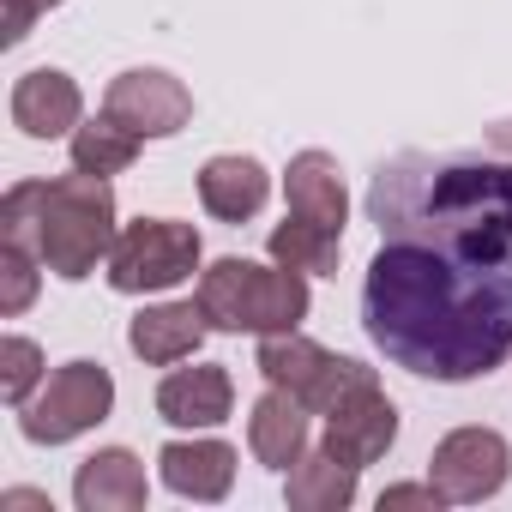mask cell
Instances as JSON below:
<instances>
[{
	"mask_svg": "<svg viewBox=\"0 0 512 512\" xmlns=\"http://www.w3.org/2000/svg\"><path fill=\"white\" fill-rule=\"evenodd\" d=\"M362 326L416 380H482L512 356V272L446 260L422 241H386L362 278Z\"/></svg>",
	"mask_w": 512,
	"mask_h": 512,
	"instance_id": "cell-1",
	"label": "cell"
},
{
	"mask_svg": "<svg viewBox=\"0 0 512 512\" xmlns=\"http://www.w3.org/2000/svg\"><path fill=\"white\" fill-rule=\"evenodd\" d=\"M368 223L386 241H422L446 260L512 272V157L398 151L368 181Z\"/></svg>",
	"mask_w": 512,
	"mask_h": 512,
	"instance_id": "cell-2",
	"label": "cell"
},
{
	"mask_svg": "<svg viewBox=\"0 0 512 512\" xmlns=\"http://www.w3.org/2000/svg\"><path fill=\"white\" fill-rule=\"evenodd\" d=\"M115 193H109V175H55V181H19L0 199V241H19L31 247L37 260L79 284L91 278L109 247H115Z\"/></svg>",
	"mask_w": 512,
	"mask_h": 512,
	"instance_id": "cell-3",
	"label": "cell"
},
{
	"mask_svg": "<svg viewBox=\"0 0 512 512\" xmlns=\"http://www.w3.org/2000/svg\"><path fill=\"white\" fill-rule=\"evenodd\" d=\"M199 308L217 332H296L308 320V272L253 266V260H211L199 272Z\"/></svg>",
	"mask_w": 512,
	"mask_h": 512,
	"instance_id": "cell-4",
	"label": "cell"
},
{
	"mask_svg": "<svg viewBox=\"0 0 512 512\" xmlns=\"http://www.w3.org/2000/svg\"><path fill=\"white\" fill-rule=\"evenodd\" d=\"M199 229L193 223H175V217H139L115 235L109 247V290L115 296H157V290H175L199 272Z\"/></svg>",
	"mask_w": 512,
	"mask_h": 512,
	"instance_id": "cell-5",
	"label": "cell"
},
{
	"mask_svg": "<svg viewBox=\"0 0 512 512\" xmlns=\"http://www.w3.org/2000/svg\"><path fill=\"white\" fill-rule=\"evenodd\" d=\"M253 368L266 374V386L296 392L314 416H326V410H332L338 398H350L356 386L380 380L368 362H356V356H332V350L314 344L302 326H296V332H266V338H260V356H253Z\"/></svg>",
	"mask_w": 512,
	"mask_h": 512,
	"instance_id": "cell-6",
	"label": "cell"
},
{
	"mask_svg": "<svg viewBox=\"0 0 512 512\" xmlns=\"http://www.w3.org/2000/svg\"><path fill=\"white\" fill-rule=\"evenodd\" d=\"M109 410H115V374L103 362H67L19 410V434L31 446H67V440L91 434L97 422H109Z\"/></svg>",
	"mask_w": 512,
	"mask_h": 512,
	"instance_id": "cell-7",
	"label": "cell"
},
{
	"mask_svg": "<svg viewBox=\"0 0 512 512\" xmlns=\"http://www.w3.org/2000/svg\"><path fill=\"white\" fill-rule=\"evenodd\" d=\"M506 476H512V446L494 428H452L428 458V482L440 488L446 506H476L500 494Z\"/></svg>",
	"mask_w": 512,
	"mask_h": 512,
	"instance_id": "cell-8",
	"label": "cell"
},
{
	"mask_svg": "<svg viewBox=\"0 0 512 512\" xmlns=\"http://www.w3.org/2000/svg\"><path fill=\"white\" fill-rule=\"evenodd\" d=\"M103 109L115 121H127L139 139H175L193 121V91L163 67H127L121 79H109Z\"/></svg>",
	"mask_w": 512,
	"mask_h": 512,
	"instance_id": "cell-9",
	"label": "cell"
},
{
	"mask_svg": "<svg viewBox=\"0 0 512 512\" xmlns=\"http://www.w3.org/2000/svg\"><path fill=\"white\" fill-rule=\"evenodd\" d=\"M392 440H398V404L380 392V380L356 386L350 398H338V404L326 410V440H320V446H332V452L350 458L356 470L380 464V458L392 452Z\"/></svg>",
	"mask_w": 512,
	"mask_h": 512,
	"instance_id": "cell-10",
	"label": "cell"
},
{
	"mask_svg": "<svg viewBox=\"0 0 512 512\" xmlns=\"http://www.w3.org/2000/svg\"><path fill=\"white\" fill-rule=\"evenodd\" d=\"M7 109H13V127H19L25 139H61V133H73V127L85 121V97H79L73 73H61V67H31V73H19Z\"/></svg>",
	"mask_w": 512,
	"mask_h": 512,
	"instance_id": "cell-11",
	"label": "cell"
},
{
	"mask_svg": "<svg viewBox=\"0 0 512 512\" xmlns=\"http://www.w3.org/2000/svg\"><path fill=\"white\" fill-rule=\"evenodd\" d=\"M205 332H211V320H205L199 296H193V302H157V308H139V314H133L127 350H133L139 362H151V368H175V362L199 356Z\"/></svg>",
	"mask_w": 512,
	"mask_h": 512,
	"instance_id": "cell-12",
	"label": "cell"
},
{
	"mask_svg": "<svg viewBox=\"0 0 512 512\" xmlns=\"http://www.w3.org/2000/svg\"><path fill=\"white\" fill-rule=\"evenodd\" d=\"M229 410H235V380L223 362L175 368L157 386V416L169 428H217V422H229Z\"/></svg>",
	"mask_w": 512,
	"mask_h": 512,
	"instance_id": "cell-13",
	"label": "cell"
},
{
	"mask_svg": "<svg viewBox=\"0 0 512 512\" xmlns=\"http://www.w3.org/2000/svg\"><path fill=\"white\" fill-rule=\"evenodd\" d=\"M73 500H79V512H145V500H151L145 464L127 446H97L73 476Z\"/></svg>",
	"mask_w": 512,
	"mask_h": 512,
	"instance_id": "cell-14",
	"label": "cell"
},
{
	"mask_svg": "<svg viewBox=\"0 0 512 512\" xmlns=\"http://www.w3.org/2000/svg\"><path fill=\"white\" fill-rule=\"evenodd\" d=\"M308 404L284 386H266V398H253L247 410V452L260 458L266 470H290L308 452Z\"/></svg>",
	"mask_w": 512,
	"mask_h": 512,
	"instance_id": "cell-15",
	"label": "cell"
},
{
	"mask_svg": "<svg viewBox=\"0 0 512 512\" xmlns=\"http://www.w3.org/2000/svg\"><path fill=\"white\" fill-rule=\"evenodd\" d=\"M163 488H175L181 500H223L235 488V446L229 440H169L157 452Z\"/></svg>",
	"mask_w": 512,
	"mask_h": 512,
	"instance_id": "cell-16",
	"label": "cell"
},
{
	"mask_svg": "<svg viewBox=\"0 0 512 512\" xmlns=\"http://www.w3.org/2000/svg\"><path fill=\"white\" fill-rule=\"evenodd\" d=\"M272 199V175L266 163H253V157H211L199 169V205L217 217V223H247V217H260V205Z\"/></svg>",
	"mask_w": 512,
	"mask_h": 512,
	"instance_id": "cell-17",
	"label": "cell"
},
{
	"mask_svg": "<svg viewBox=\"0 0 512 512\" xmlns=\"http://www.w3.org/2000/svg\"><path fill=\"white\" fill-rule=\"evenodd\" d=\"M284 199L296 217L320 223V229H338L344 235V217H350V193H344V175H338V157L326 151H296L290 169H284Z\"/></svg>",
	"mask_w": 512,
	"mask_h": 512,
	"instance_id": "cell-18",
	"label": "cell"
},
{
	"mask_svg": "<svg viewBox=\"0 0 512 512\" xmlns=\"http://www.w3.org/2000/svg\"><path fill=\"white\" fill-rule=\"evenodd\" d=\"M284 476H290L284 494H290L296 512H344V506H356V476H362V470H356L350 458H338L332 446H314V452H302Z\"/></svg>",
	"mask_w": 512,
	"mask_h": 512,
	"instance_id": "cell-19",
	"label": "cell"
},
{
	"mask_svg": "<svg viewBox=\"0 0 512 512\" xmlns=\"http://www.w3.org/2000/svg\"><path fill=\"white\" fill-rule=\"evenodd\" d=\"M266 253L278 266H290V272H308V278H332L338 272V229H320V223H308V217H284L272 235H266Z\"/></svg>",
	"mask_w": 512,
	"mask_h": 512,
	"instance_id": "cell-20",
	"label": "cell"
},
{
	"mask_svg": "<svg viewBox=\"0 0 512 512\" xmlns=\"http://www.w3.org/2000/svg\"><path fill=\"white\" fill-rule=\"evenodd\" d=\"M139 145L145 139L103 109L97 121H79L73 127V169H85V175H121V169H133Z\"/></svg>",
	"mask_w": 512,
	"mask_h": 512,
	"instance_id": "cell-21",
	"label": "cell"
},
{
	"mask_svg": "<svg viewBox=\"0 0 512 512\" xmlns=\"http://www.w3.org/2000/svg\"><path fill=\"white\" fill-rule=\"evenodd\" d=\"M0 392H7L13 410H25L43 392V350L31 338H7V344H0Z\"/></svg>",
	"mask_w": 512,
	"mask_h": 512,
	"instance_id": "cell-22",
	"label": "cell"
},
{
	"mask_svg": "<svg viewBox=\"0 0 512 512\" xmlns=\"http://www.w3.org/2000/svg\"><path fill=\"white\" fill-rule=\"evenodd\" d=\"M37 253L31 247H19V241H0V314H25L31 302H37Z\"/></svg>",
	"mask_w": 512,
	"mask_h": 512,
	"instance_id": "cell-23",
	"label": "cell"
},
{
	"mask_svg": "<svg viewBox=\"0 0 512 512\" xmlns=\"http://www.w3.org/2000/svg\"><path fill=\"white\" fill-rule=\"evenodd\" d=\"M55 7H61V0H7V43H25L31 25L43 13H55Z\"/></svg>",
	"mask_w": 512,
	"mask_h": 512,
	"instance_id": "cell-24",
	"label": "cell"
},
{
	"mask_svg": "<svg viewBox=\"0 0 512 512\" xmlns=\"http://www.w3.org/2000/svg\"><path fill=\"white\" fill-rule=\"evenodd\" d=\"M392 506H446V500H440L434 482H392V488L380 494V512H392Z\"/></svg>",
	"mask_w": 512,
	"mask_h": 512,
	"instance_id": "cell-25",
	"label": "cell"
},
{
	"mask_svg": "<svg viewBox=\"0 0 512 512\" xmlns=\"http://www.w3.org/2000/svg\"><path fill=\"white\" fill-rule=\"evenodd\" d=\"M482 145H488V151H506V157H512V121H494V127L482 133Z\"/></svg>",
	"mask_w": 512,
	"mask_h": 512,
	"instance_id": "cell-26",
	"label": "cell"
}]
</instances>
